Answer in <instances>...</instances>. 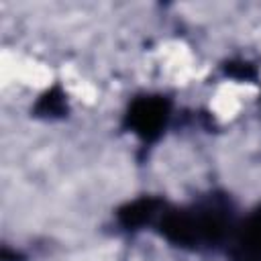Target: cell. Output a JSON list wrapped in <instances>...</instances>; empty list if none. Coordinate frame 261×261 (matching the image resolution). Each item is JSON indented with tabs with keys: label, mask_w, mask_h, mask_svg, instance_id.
<instances>
[{
	"label": "cell",
	"mask_w": 261,
	"mask_h": 261,
	"mask_svg": "<svg viewBox=\"0 0 261 261\" xmlns=\"http://www.w3.org/2000/svg\"><path fill=\"white\" fill-rule=\"evenodd\" d=\"M161 230L171 243L181 247L214 243L226 230V212L220 206L167 212L163 214Z\"/></svg>",
	"instance_id": "1"
},
{
	"label": "cell",
	"mask_w": 261,
	"mask_h": 261,
	"mask_svg": "<svg viewBox=\"0 0 261 261\" xmlns=\"http://www.w3.org/2000/svg\"><path fill=\"white\" fill-rule=\"evenodd\" d=\"M167 114H169L167 100L149 96V98H139L130 106L126 120H128L130 128L141 139L151 141V139H155L163 130V126L167 122Z\"/></svg>",
	"instance_id": "2"
},
{
	"label": "cell",
	"mask_w": 261,
	"mask_h": 261,
	"mask_svg": "<svg viewBox=\"0 0 261 261\" xmlns=\"http://www.w3.org/2000/svg\"><path fill=\"white\" fill-rule=\"evenodd\" d=\"M232 257L234 261H261V208L255 210L239 230Z\"/></svg>",
	"instance_id": "3"
},
{
	"label": "cell",
	"mask_w": 261,
	"mask_h": 261,
	"mask_svg": "<svg viewBox=\"0 0 261 261\" xmlns=\"http://www.w3.org/2000/svg\"><path fill=\"white\" fill-rule=\"evenodd\" d=\"M159 208H161L159 200H155V198H141V200H135V202L126 204L124 208H120L118 218H120V222L126 228H137V226H143L145 222H149L157 214Z\"/></svg>",
	"instance_id": "4"
},
{
	"label": "cell",
	"mask_w": 261,
	"mask_h": 261,
	"mask_svg": "<svg viewBox=\"0 0 261 261\" xmlns=\"http://www.w3.org/2000/svg\"><path fill=\"white\" fill-rule=\"evenodd\" d=\"M63 110H65V100L59 90L47 92L41 98V102L37 104V112H41L43 116H59V114H63Z\"/></svg>",
	"instance_id": "5"
}]
</instances>
